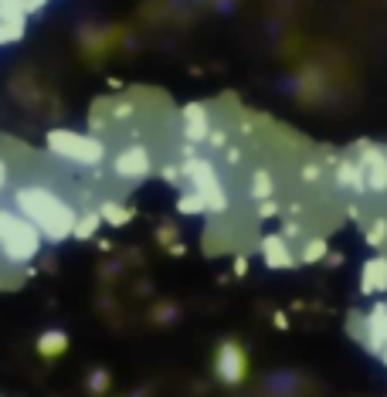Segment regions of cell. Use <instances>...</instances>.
<instances>
[{"mask_svg": "<svg viewBox=\"0 0 387 397\" xmlns=\"http://www.w3.org/2000/svg\"><path fill=\"white\" fill-rule=\"evenodd\" d=\"M360 265L214 248L167 184L55 241L0 292L10 397H387L353 329Z\"/></svg>", "mask_w": 387, "mask_h": 397, "instance_id": "obj_1", "label": "cell"}]
</instances>
